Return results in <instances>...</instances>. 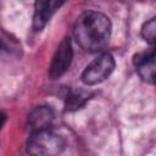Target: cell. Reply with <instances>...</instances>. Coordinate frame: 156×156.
<instances>
[{"label": "cell", "instance_id": "6", "mask_svg": "<svg viewBox=\"0 0 156 156\" xmlns=\"http://www.w3.org/2000/svg\"><path fill=\"white\" fill-rule=\"evenodd\" d=\"M133 63L140 78L145 82L154 83L155 80V50L139 52L134 56Z\"/></svg>", "mask_w": 156, "mask_h": 156}, {"label": "cell", "instance_id": "7", "mask_svg": "<svg viewBox=\"0 0 156 156\" xmlns=\"http://www.w3.org/2000/svg\"><path fill=\"white\" fill-rule=\"evenodd\" d=\"M52 121H54L52 110L48 106H38L29 113L27 126H28V129L33 133V132L49 128Z\"/></svg>", "mask_w": 156, "mask_h": 156}, {"label": "cell", "instance_id": "4", "mask_svg": "<svg viewBox=\"0 0 156 156\" xmlns=\"http://www.w3.org/2000/svg\"><path fill=\"white\" fill-rule=\"evenodd\" d=\"M73 57V50H72V44L68 38H65L60 45L56 49V52L52 57L50 68H49V74L51 78H58L61 77L71 66Z\"/></svg>", "mask_w": 156, "mask_h": 156}, {"label": "cell", "instance_id": "8", "mask_svg": "<svg viewBox=\"0 0 156 156\" xmlns=\"http://www.w3.org/2000/svg\"><path fill=\"white\" fill-rule=\"evenodd\" d=\"M88 99H89V93H87L84 90H73L67 96V100H66V110L74 111L77 108H80L87 102Z\"/></svg>", "mask_w": 156, "mask_h": 156}, {"label": "cell", "instance_id": "5", "mask_svg": "<svg viewBox=\"0 0 156 156\" xmlns=\"http://www.w3.org/2000/svg\"><path fill=\"white\" fill-rule=\"evenodd\" d=\"M65 1L66 0H35L34 17H33L34 29L40 30Z\"/></svg>", "mask_w": 156, "mask_h": 156}, {"label": "cell", "instance_id": "10", "mask_svg": "<svg viewBox=\"0 0 156 156\" xmlns=\"http://www.w3.org/2000/svg\"><path fill=\"white\" fill-rule=\"evenodd\" d=\"M5 121H6V116H5V113L4 112H1L0 111V129L2 128V126L5 124Z\"/></svg>", "mask_w": 156, "mask_h": 156}, {"label": "cell", "instance_id": "1", "mask_svg": "<svg viewBox=\"0 0 156 156\" xmlns=\"http://www.w3.org/2000/svg\"><path fill=\"white\" fill-rule=\"evenodd\" d=\"M73 35L78 45L89 52H98L102 50L111 35V22L101 12L88 11L78 17Z\"/></svg>", "mask_w": 156, "mask_h": 156}, {"label": "cell", "instance_id": "2", "mask_svg": "<svg viewBox=\"0 0 156 156\" xmlns=\"http://www.w3.org/2000/svg\"><path fill=\"white\" fill-rule=\"evenodd\" d=\"M65 149L63 138L56 132L46 128L33 132L27 143V150L37 156H54L58 155Z\"/></svg>", "mask_w": 156, "mask_h": 156}, {"label": "cell", "instance_id": "3", "mask_svg": "<svg viewBox=\"0 0 156 156\" xmlns=\"http://www.w3.org/2000/svg\"><path fill=\"white\" fill-rule=\"evenodd\" d=\"M115 68V58L111 54L104 52L93 62H90L82 73V80L87 85L98 84L112 73Z\"/></svg>", "mask_w": 156, "mask_h": 156}, {"label": "cell", "instance_id": "9", "mask_svg": "<svg viewBox=\"0 0 156 156\" xmlns=\"http://www.w3.org/2000/svg\"><path fill=\"white\" fill-rule=\"evenodd\" d=\"M141 35L143 38L151 45L155 44V35H156V22L155 18H150L147 22L144 23L141 28Z\"/></svg>", "mask_w": 156, "mask_h": 156}]
</instances>
